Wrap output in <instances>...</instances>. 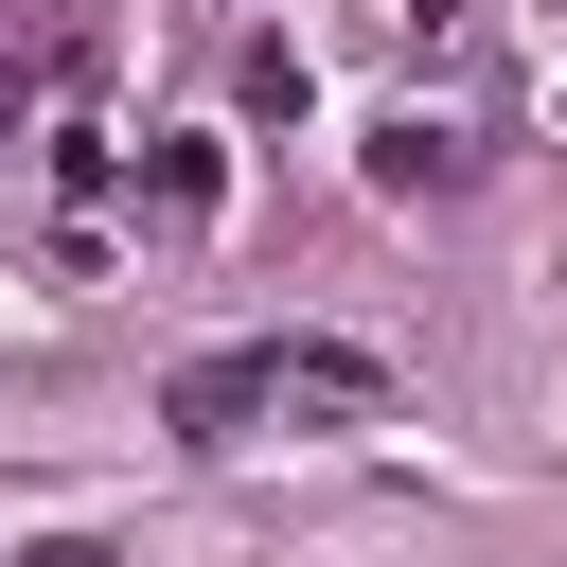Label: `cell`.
I'll list each match as a JSON object with an SVG mask.
<instances>
[{"label": "cell", "mask_w": 567, "mask_h": 567, "mask_svg": "<svg viewBox=\"0 0 567 567\" xmlns=\"http://www.w3.org/2000/svg\"><path fill=\"white\" fill-rule=\"evenodd\" d=\"M443 177H461L443 124H372V195H443Z\"/></svg>", "instance_id": "2"}, {"label": "cell", "mask_w": 567, "mask_h": 567, "mask_svg": "<svg viewBox=\"0 0 567 567\" xmlns=\"http://www.w3.org/2000/svg\"><path fill=\"white\" fill-rule=\"evenodd\" d=\"M266 408H390V354H372V337H230V354L159 372V425H177V443H230V425H266Z\"/></svg>", "instance_id": "1"}]
</instances>
